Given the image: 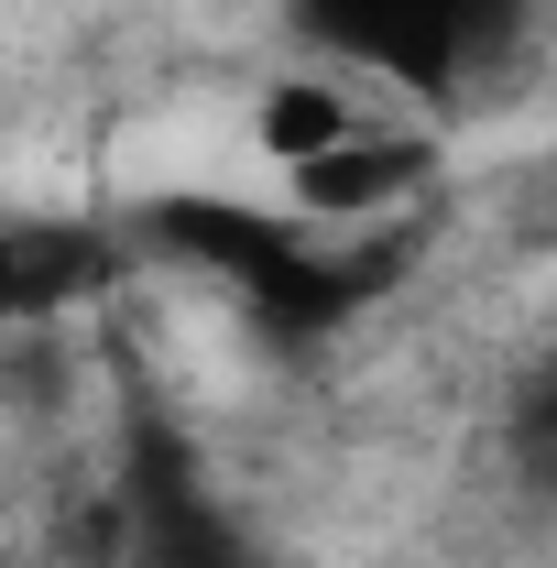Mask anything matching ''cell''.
<instances>
[{"instance_id": "cell-1", "label": "cell", "mask_w": 557, "mask_h": 568, "mask_svg": "<svg viewBox=\"0 0 557 568\" xmlns=\"http://www.w3.org/2000/svg\"><path fill=\"white\" fill-rule=\"evenodd\" d=\"M295 22L317 33V55L405 99H459L482 55H470V0H295Z\"/></svg>"}, {"instance_id": "cell-2", "label": "cell", "mask_w": 557, "mask_h": 568, "mask_svg": "<svg viewBox=\"0 0 557 568\" xmlns=\"http://www.w3.org/2000/svg\"><path fill=\"white\" fill-rule=\"evenodd\" d=\"M274 186H284V219H306L317 241H361L372 219H405L437 186V142L405 132V121H383V132H361L350 153L306 164V175H274Z\"/></svg>"}, {"instance_id": "cell-3", "label": "cell", "mask_w": 557, "mask_h": 568, "mask_svg": "<svg viewBox=\"0 0 557 568\" xmlns=\"http://www.w3.org/2000/svg\"><path fill=\"white\" fill-rule=\"evenodd\" d=\"M394 110H372V77L350 67H284L252 88V153L274 164V175H306V164H328V153H350L361 132H383Z\"/></svg>"}, {"instance_id": "cell-4", "label": "cell", "mask_w": 557, "mask_h": 568, "mask_svg": "<svg viewBox=\"0 0 557 568\" xmlns=\"http://www.w3.org/2000/svg\"><path fill=\"white\" fill-rule=\"evenodd\" d=\"M88 295H110V241L88 219H0V339L67 328Z\"/></svg>"}, {"instance_id": "cell-5", "label": "cell", "mask_w": 557, "mask_h": 568, "mask_svg": "<svg viewBox=\"0 0 557 568\" xmlns=\"http://www.w3.org/2000/svg\"><path fill=\"white\" fill-rule=\"evenodd\" d=\"M503 448H514V481L536 503H557V361H536L503 405Z\"/></svg>"}]
</instances>
